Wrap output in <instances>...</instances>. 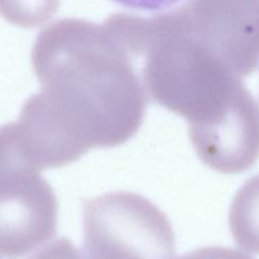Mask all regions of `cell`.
Returning a JSON list of instances; mask_svg holds the SVG:
<instances>
[{"instance_id":"obj_2","label":"cell","mask_w":259,"mask_h":259,"mask_svg":"<svg viewBox=\"0 0 259 259\" xmlns=\"http://www.w3.org/2000/svg\"><path fill=\"white\" fill-rule=\"evenodd\" d=\"M83 245L91 259H171L175 234L166 215L146 197L113 192L85 200Z\"/></svg>"},{"instance_id":"obj_3","label":"cell","mask_w":259,"mask_h":259,"mask_svg":"<svg viewBox=\"0 0 259 259\" xmlns=\"http://www.w3.org/2000/svg\"><path fill=\"white\" fill-rule=\"evenodd\" d=\"M174 14L224 61L235 77L257 68L259 0H189Z\"/></svg>"},{"instance_id":"obj_9","label":"cell","mask_w":259,"mask_h":259,"mask_svg":"<svg viewBox=\"0 0 259 259\" xmlns=\"http://www.w3.org/2000/svg\"><path fill=\"white\" fill-rule=\"evenodd\" d=\"M128 9L141 12H164L185 0H113Z\"/></svg>"},{"instance_id":"obj_5","label":"cell","mask_w":259,"mask_h":259,"mask_svg":"<svg viewBox=\"0 0 259 259\" xmlns=\"http://www.w3.org/2000/svg\"><path fill=\"white\" fill-rule=\"evenodd\" d=\"M229 225L240 249L259 254V175L245 182L235 195Z\"/></svg>"},{"instance_id":"obj_1","label":"cell","mask_w":259,"mask_h":259,"mask_svg":"<svg viewBox=\"0 0 259 259\" xmlns=\"http://www.w3.org/2000/svg\"><path fill=\"white\" fill-rule=\"evenodd\" d=\"M32 63L42 91L15 124L37 171L65 166L94 147H115L137 133L146 95L133 58L103 25L58 20L38 34Z\"/></svg>"},{"instance_id":"obj_6","label":"cell","mask_w":259,"mask_h":259,"mask_svg":"<svg viewBox=\"0 0 259 259\" xmlns=\"http://www.w3.org/2000/svg\"><path fill=\"white\" fill-rule=\"evenodd\" d=\"M61 0H0V15L12 24L35 28L53 17Z\"/></svg>"},{"instance_id":"obj_8","label":"cell","mask_w":259,"mask_h":259,"mask_svg":"<svg viewBox=\"0 0 259 259\" xmlns=\"http://www.w3.org/2000/svg\"><path fill=\"white\" fill-rule=\"evenodd\" d=\"M175 259H253L249 255L240 253L238 250L222 247H207L201 249L192 250L182 257Z\"/></svg>"},{"instance_id":"obj_7","label":"cell","mask_w":259,"mask_h":259,"mask_svg":"<svg viewBox=\"0 0 259 259\" xmlns=\"http://www.w3.org/2000/svg\"><path fill=\"white\" fill-rule=\"evenodd\" d=\"M30 259H91L86 252L76 248L72 242L66 238L55 240Z\"/></svg>"},{"instance_id":"obj_4","label":"cell","mask_w":259,"mask_h":259,"mask_svg":"<svg viewBox=\"0 0 259 259\" xmlns=\"http://www.w3.org/2000/svg\"><path fill=\"white\" fill-rule=\"evenodd\" d=\"M57 201L37 171L0 179V257L17 259L52 239Z\"/></svg>"}]
</instances>
